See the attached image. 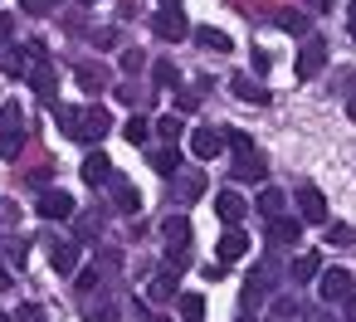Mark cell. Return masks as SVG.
Returning <instances> with one entry per match:
<instances>
[{
  "label": "cell",
  "mask_w": 356,
  "mask_h": 322,
  "mask_svg": "<svg viewBox=\"0 0 356 322\" xmlns=\"http://www.w3.org/2000/svg\"><path fill=\"white\" fill-rule=\"evenodd\" d=\"M108 127H113V118H108V108H64L59 113V132L64 137H74V142H103L108 137Z\"/></svg>",
  "instance_id": "obj_1"
},
{
  "label": "cell",
  "mask_w": 356,
  "mask_h": 322,
  "mask_svg": "<svg viewBox=\"0 0 356 322\" xmlns=\"http://www.w3.org/2000/svg\"><path fill=\"white\" fill-rule=\"evenodd\" d=\"M161 239H166V264L191 268V259H195V249H191V220L186 215H171L161 225Z\"/></svg>",
  "instance_id": "obj_2"
},
{
  "label": "cell",
  "mask_w": 356,
  "mask_h": 322,
  "mask_svg": "<svg viewBox=\"0 0 356 322\" xmlns=\"http://www.w3.org/2000/svg\"><path fill=\"white\" fill-rule=\"evenodd\" d=\"M25 147V108L20 103H0V156H20Z\"/></svg>",
  "instance_id": "obj_3"
},
{
  "label": "cell",
  "mask_w": 356,
  "mask_h": 322,
  "mask_svg": "<svg viewBox=\"0 0 356 322\" xmlns=\"http://www.w3.org/2000/svg\"><path fill=\"white\" fill-rule=\"evenodd\" d=\"M25 83H30V88L44 98V103H54V93H59V79H54V69H49V54H44V49L35 54V64H30Z\"/></svg>",
  "instance_id": "obj_4"
},
{
  "label": "cell",
  "mask_w": 356,
  "mask_h": 322,
  "mask_svg": "<svg viewBox=\"0 0 356 322\" xmlns=\"http://www.w3.org/2000/svg\"><path fill=\"white\" fill-rule=\"evenodd\" d=\"M293 69H298V79H317V74L327 69V40L312 35V40L298 49V64H293Z\"/></svg>",
  "instance_id": "obj_5"
},
{
  "label": "cell",
  "mask_w": 356,
  "mask_h": 322,
  "mask_svg": "<svg viewBox=\"0 0 356 322\" xmlns=\"http://www.w3.org/2000/svg\"><path fill=\"white\" fill-rule=\"evenodd\" d=\"M317 293H322L327 303H346V298L356 293V283H351V273H346V268H322V278H317Z\"/></svg>",
  "instance_id": "obj_6"
},
{
  "label": "cell",
  "mask_w": 356,
  "mask_h": 322,
  "mask_svg": "<svg viewBox=\"0 0 356 322\" xmlns=\"http://www.w3.org/2000/svg\"><path fill=\"white\" fill-rule=\"evenodd\" d=\"M298 215L307 220V225H322L327 220V195L307 181V186H298Z\"/></svg>",
  "instance_id": "obj_7"
},
{
  "label": "cell",
  "mask_w": 356,
  "mask_h": 322,
  "mask_svg": "<svg viewBox=\"0 0 356 322\" xmlns=\"http://www.w3.org/2000/svg\"><path fill=\"white\" fill-rule=\"evenodd\" d=\"M35 210H40V220H69L74 215V195L69 191H44L35 200Z\"/></svg>",
  "instance_id": "obj_8"
},
{
  "label": "cell",
  "mask_w": 356,
  "mask_h": 322,
  "mask_svg": "<svg viewBox=\"0 0 356 322\" xmlns=\"http://www.w3.org/2000/svg\"><path fill=\"white\" fill-rule=\"evenodd\" d=\"M147 298H152V303L181 298V268H176V264H166V268H161V273H156V278L147 283Z\"/></svg>",
  "instance_id": "obj_9"
},
{
  "label": "cell",
  "mask_w": 356,
  "mask_h": 322,
  "mask_svg": "<svg viewBox=\"0 0 356 322\" xmlns=\"http://www.w3.org/2000/svg\"><path fill=\"white\" fill-rule=\"evenodd\" d=\"M152 35L156 40H186V15L181 10H156L152 15Z\"/></svg>",
  "instance_id": "obj_10"
},
{
  "label": "cell",
  "mask_w": 356,
  "mask_h": 322,
  "mask_svg": "<svg viewBox=\"0 0 356 322\" xmlns=\"http://www.w3.org/2000/svg\"><path fill=\"white\" fill-rule=\"evenodd\" d=\"M249 254V234L239 230V225H229L225 234H220V264H234V259H244Z\"/></svg>",
  "instance_id": "obj_11"
},
{
  "label": "cell",
  "mask_w": 356,
  "mask_h": 322,
  "mask_svg": "<svg viewBox=\"0 0 356 322\" xmlns=\"http://www.w3.org/2000/svg\"><path fill=\"white\" fill-rule=\"evenodd\" d=\"M220 147H225V132H215V127H195L191 132V152L205 161V156H220Z\"/></svg>",
  "instance_id": "obj_12"
},
{
  "label": "cell",
  "mask_w": 356,
  "mask_h": 322,
  "mask_svg": "<svg viewBox=\"0 0 356 322\" xmlns=\"http://www.w3.org/2000/svg\"><path fill=\"white\" fill-rule=\"evenodd\" d=\"M171 181H176V200H195V195H205V171H200V166L176 171Z\"/></svg>",
  "instance_id": "obj_13"
},
{
  "label": "cell",
  "mask_w": 356,
  "mask_h": 322,
  "mask_svg": "<svg viewBox=\"0 0 356 322\" xmlns=\"http://www.w3.org/2000/svg\"><path fill=\"white\" fill-rule=\"evenodd\" d=\"M229 93H234V98H244V103H254V108H264V103H268V88H264V83H254V79H244V74H234V79H229Z\"/></svg>",
  "instance_id": "obj_14"
},
{
  "label": "cell",
  "mask_w": 356,
  "mask_h": 322,
  "mask_svg": "<svg viewBox=\"0 0 356 322\" xmlns=\"http://www.w3.org/2000/svg\"><path fill=\"white\" fill-rule=\"evenodd\" d=\"M244 210H249V205H244V195H234V191H220V195H215V215H220L225 225H239V220H244Z\"/></svg>",
  "instance_id": "obj_15"
},
{
  "label": "cell",
  "mask_w": 356,
  "mask_h": 322,
  "mask_svg": "<svg viewBox=\"0 0 356 322\" xmlns=\"http://www.w3.org/2000/svg\"><path fill=\"white\" fill-rule=\"evenodd\" d=\"M298 239H302V220H288V215L268 220V244H298Z\"/></svg>",
  "instance_id": "obj_16"
},
{
  "label": "cell",
  "mask_w": 356,
  "mask_h": 322,
  "mask_svg": "<svg viewBox=\"0 0 356 322\" xmlns=\"http://www.w3.org/2000/svg\"><path fill=\"white\" fill-rule=\"evenodd\" d=\"M317 273H322V254H317V249H307V254H298V259H293V273H288V278H293V283H312Z\"/></svg>",
  "instance_id": "obj_17"
},
{
  "label": "cell",
  "mask_w": 356,
  "mask_h": 322,
  "mask_svg": "<svg viewBox=\"0 0 356 322\" xmlns=\"http://www.w3.org/2000/svg\"><path fill=\"white\" fill-rule=\"evenodd\" d=\"M44 45H25V49H10L6 54V74L10 79H20V74H30V64H35V54H40Z\"/></svg>",
  "instance_id": "obj_18"
},
{
  "label": "cell",
  "mask_w": 356,
  "mask_h": 322,
  "mask_svg": "<svg viewBox=\"0 0 356 322\" xmlns=\"http://www.w3.org/2000/svg\"><path fill=\"white\" fill-rule=\"evenodd\" d=\"M152 171H156V176H176V171H181V152H176V142H166V147L152 152Z\"/></svg>",
  "instance_id": "obj_19"
},
{
  "label": "cell",
  "mask_w": 356,
  "mask_h": 322,
  "mask_svg": "<svg viewBox=\"0 0 356 322\" xmlns=\"http://www.w3.org/2000/svg\"><path fill=\"white\" fill-rule=\"evenodd\" d=\"M264 176H268V166H264L259 152H249V156L234 161V181H249V186H254V181H264Z\"/></svg>",
  "instance_id": "obj_20"
},
{
  "label": "cell",
  "mask_w": 356,
  "mask_h": 322,
  "mask_svg": "<svg viewBox=\"0 0 356 322\" xmlns=\"http://www.w3.org/2000/svg\"><path fill=\"white\" fill-rule=\"evenodd\" d=\"M268 283H273V273H268V264H259V268L249 273V283H244V307H254V303L268 293Z\"/></svg>",
  "instance_id": "obj_21"
},
{
  "label": "cell",
  "mask_w": 356,
  "mask_h": 322,
  "mask_svg": "<svg viewBox=\"0 0 356 322\" xmlns=\"http://www.w3.org/2000/svg\"><path fill=\"white\" fill-rule=\"evenodd\" d=\"M195 40H200L210 54H229V49H234V40H229L225 30H215V25H200V30H195Z\"/></svg>",
  "instance_id": "obj_22"
},
{
  "label": "cell",
  "mask_w": 356,
  "mask_h": 322,
  "mask_svg": "<svg viewBox=\"0 0 356 322\" xmlns=\"http://www.w3.org/2000/svg\"><path fill=\"white\" fill-rule=\"evenodd\" d=\"M83 181H88V186H103V181H113V161H108L103 152H93V156L83 161Z\"/></svg>",
  "instance_id": "obj_23"
},
{
  "label": "cell",
  "mask_w": 356,
  "mask_h": 322,
  "mask_svg": "<svg viewBox=\"0 0 356 322\" xmlns=\"http://www.w3.org/2000/svg\"><path fill=\"white\" fill-rule=\"evenodd\" d=\"M283 205H288V195H283L278 186H264V191H259V215H264V220H278Z\"/></svg>",
  "instance_id": "obj_24"
},
{
  "label": "cell",
  "mask_w": 356,
  "mask_h": 322,
  "mask_svg": "<svg viewBox=\"0 0 356 322\" xmlns=\"http://www.w3.org/2000/svg\"><path fill=\"white\" fill-rule=\"evenodd\" d=\"M74 79H79V88H83V93H103V88H108V74H103L98 64H79V74H74Z\"/></svg>",
  "instance_id": "obj_25"
},
{
  "label": "cell",
  "mask_w": 356,
  "mask_h": 322,
  "mask_svg": "<svg viewBox=\"0 0 356 322\" xmlns=\"http://www.w3.org/2000/svg\"><path fill=\"white\" fill-rule=\"evenodd\" d=\"M49 264H54L59 273H74V268H79V244H54V249H49Z\"/></svg>",
  "instance_id": "obj_26"
},
{
  "label": "cell",
  "mask_w": 356,
  "mask_h": 322,
  "mask_svg": "<svg viewBox=\"0 0 356 322\" xmlns=\"http://www.w3.org/2000/svg\"><path fill=\"white\" fill-rule=\"evenodd\" d=\"M176 307H181V322H200V317H205V298H200V293H181Z\"/></svg>",
  "instance_id": "obj_27"
},
{
  "label": "cell",
  "mask_w": 356,
  "mask_h": 322,
  "mask_svg": "<svg viewBox=\"0 0 356 322\" xmlns=\"http://www.w3.org/2000/svg\"><path fill=\"white\" fill-rule=\"evenodd\" d=\"M113 205H118L122 215H137V210H142V195H137V186H127V181H122V186H118V195H113Z\"/></svg>",
  "instance_id": "obj_28"
},
{
  "label": "cell",
  "mask_w": 356,
  "mask_h": 322,
  "mask_svg": "<svg viewBox=\"0 0 356 322\" xmlns=\"http://www.w3.org/2000/svg\"><path fill=\"white\" fill-rule=\"evenodd\" d=\"M273 20H278V30H288V35H307V15H302V10H278Z\"/></svg>",
  "instance_id": "obj_29"
},
{
  "label": "cell",
  "mask_w": 356,
  "mask_h": 322,
  "mask_svg": "<svg viewBox=\"0 0 356 322\" xmlns=\"http://www.w3.org/2000/svg\"><path fill=\"white\" fill-rule=\"evenodd\" d=\"M156 132H161L166 142H181V132H186V122H181L176 113H166V118H156Z\"/></svg>",
  "instance_id": "obj_30"
},
{
  "label": "cell",
  "mask_w": 356,
  "mask_h": 322,
  "mask_svg": "<svg viewBox=\"0 0 356 322\" xmlns=\"http://www.w3.org/2000/svg\"><path fill=\"white\" fill-rule=\"evenodd\" d=\"M83 322H118V303L108 298V303H93L88 312H83Z\"/></svg>",
  "instance_id": "obj_31"
},
{
  "label": "cell",
  "mask_w": 356,
  "mask_h": 322,
  "mask_svg": "<svg viewBox=\"0 0 356 322\" xmlns=\"http://www.w3.org/2000/svg\"><path fill=\"white\" fill-rule=\"evenodd\" d=\"M147 132H152V122H147V118H132V122L122 127V137H127L132 147H142V142H147Z\"/></svg>",
  "instance_id": "obj_32"
},
{
  "label": "cell",
  "mask_w": 356,
  "mask_h": 322,
  "mask_svg": "<svg viewBox=\"0 0 356 322\" xmlns=\"http://www.w3.org/2000/svg\"><path fill=\"white\" fill-rule=\"evenodd\" d=\"M122 69H127V74H142V69H147V54H142V49H122Z\"/></svg>",
  "instance_id": "obj_33"
},
{
  "label": "cell",
  "mask_w": 356,
  "mask_h": 322,
  "mask_svg": "<svg viewBox=\"0 0 356 322\" xmlns=\"http://www.w3.org/2000/svg\"><path fill=\"white\" fill-rule=\"evenodd\" d=\"M225 142H229V147H234L239 156H249V152H254V142H249V132H234V127H229V132H225Z\"/></svg>",
  "instance_id": "obj_34"
},
{
  "label": "cell",
  "mask_w": 356,
  "mask_h": 322,
  "mask_svg": "<svg viewBox=\"0 0 356 322\" xmlns=\"http://www.w3.org/2000/svg\"><path fill=\"white\" fill-rule=\"evenodd\" d=\"M20 6H25V15H54L59 0H20Z\"/></svg>",
  "instance_id": "obj_35"
},
{
  "label": "cell",
  "mask_w": 356,
  "mask_h": 322,
  "mask_svg": "<svg viewBox=\"0 0 356 322\" xmlns=\"http://www.w3.org/2000/svg\"><path fill=\"white\" fill-rule=\"evenodd\" d=\"M156 88H176V64H156Z\"/></svg>",
  "instance_id": "obj_36"
},
{
  "label": "cell",
  "mask_w": 356,
  "mask_h": 322,
  "mask_svg": "<svg viewBox=\"0 0 356 322\" xmlns=\"http://www.w3.org/2000/svg\"><path fill=\"white\" fill-rule=\"evenodd\" d=\"M273 317H278V322L298 317V303H293V298H278V303H273Z\"/></svg>",
  "instance_id": "obj_37"
},
{
  "label": "cell",
  "mask_w": 356,
  "mask_h": 322,
  "mask_svg": "<svg viewBox=\"0 0 356 322\" xmlns=\"http://www.w3.org/2000/svg\"><path fill=\"white\" fill-rule=\"evenodd\" d=\"M98 288V268H79V293H93Z\"/></svg>",
  "instance_id": "obj_38"
},
{
  "label": "cell",
  "mask_w": 356,
  "mask_h": 322,
  "mask_svg": "<svg viewBox=\"0 0 356 322\" xmlns=\"http://www.w3.org/2000/svg\"><path fill=\"white\" fill-rule=\"evenodd\" d=\"M15 322H44V307H40V303H25V307H20V317H15Z\"/></svg>",
  "instance_id": "obj_39"
},
{
  "label": "cell",
  "mask_w": 356,
  "mask_h": 322,
  "mask_svg": "<svg viewBox=\"0 0 356 322\" xmlns=\"http://www.w3.org/2000/svg\"><path fill=\"white\" fill-rule=\"evenodd\" d=\"M254 69L268 74V69H273V54H268V49H254Z\"/></svg>",
  "instance_id": "obj_40"
},
{
  "label": "cell",
  "mask_w": 356,
  "mask_h": 322,
  "mask_svg": "<svg viewBox=\"0 0 356 322\" xmlns=\"http://www.w3.org/2000/svg\"><path fill=\"white\" fill-rule=\"evenodd\" d=\"M93 45H98V49H113V45H118V35H113V30H98V35H93Z\"/></svg>",
  "instance_id": "obj_41"
},
{
  "label": "cell",
  "mask_w": 356,
  "mask_h": 322,
  "mask_svg": "<svg viewBox=\"0 0 356 322\" xmlns=\"http://www.w3.org/2000/svg\"><path fill=\"white\" fill-rule=\"evenodd\" d=\"M93 230H98V215H83V220H79V234L93 239Z\"/></svg>",
  "instance_id": "obj_42"
},
{
  "label": "cell",
  "mask_w": 356,
  "mask_h": 322,
  "mask_svg": "<svg viewBox=\"0 0 356 322\" xmlns=\"http://www.w3.org/2000/svg\"><path fill=\"white\" fill-rule=\"evenodd\" d=\"M10 35H15V20H10V15H6V10H0V45H6V40H10Z\"/></svg>",
  "instance_id": "obj_43"
},
{
  "label": "cell",
  "mask_w": 356,
  "mask_h": 322,
  "mask_svg": "<svg viewBox=\"0 0 356 322\" xmlns=\"http://www.w3.org/2000/svg\"><path fill=\"white\" fill-rule=\"evenodd\" d=\"M327 239H332V244H346V239H351V230H346V225H332V234H327Z\"/></svg>",
  "instance_id": "obj_44"
},
{
  "label": "cell",
  "mask_w": 356,
  "mask_h": 322,
  "mask_svg": "<svg viewBox=\"0 0 356 322\" xmlns=\"http://www.w3.org/2000/svg\"><path fill=\"white\" fill-rule=\"evenodd\" d=\"M25 254H30V249H25V239H10V259H15V264H25Z\"/></svg>",
  "instance_id": "obj_45"
},
{
  "label": "cell",
  "mask_w": 356,
  "mask_h": 322,
  "mask_svg": "<svg viewBox=\"0 0 356 322\" xmlns=\"http://www.w3.org/2000/svg\"><path fill=\"white\" fill-rule=\"evenodd\" d=\"M346 30H351V40H356V0H351V10H346Z\"/></svg>",
  "instance_id": "obj_46"
},
{
  "label": "cell",
  "mask_w": 356,
  "mask_h": 322,
  "mask_svg": "<svg viewBox=\"0 0 356 322\" xmlns=\"http://www.w3.org/2000/svg\"><path fill=\"white\" fill-rule=\"evenodd\" d=\"M302 322H332V317H327V312H307Z\"/></svg>",
  "instance_id": "obj_47"
},
{
  "label": "cell",
  "mask_w": 356,
  "mask_h": 322,
  "mask_svg": "<svg viewBox=\"0 0 356 322\" xmlns=\"http://www.w3.org/2000/svg\"><path fill=\"white\" fill-rule=\"evenodd\" d=\"M10 288V273H6V264H0V293H6Z\"/></svg>",
  "instance_id": "obj_48"
},
{
  "label": "cell",
  "mask_w": 356,
  "mask_h": 322,
  "mask_svg": "<svg viewBox=\"0 0 356 322\" xmlns=\"http://www.w3.org/2000/svg\"><path fill=\"white\" fill-rule=\"evenodd\" d=\"M156 6H161V10H181V0H156Z\"/></svg>",
  "instance_id": "obj_49"
},
{
  "label": "cell",
  "mask_w": 356,
  "mask_h": 322,
  "mask_svg": "<svg viewBox=\"0 0 356 322\" xmlns=\"http://www.w3.org/2000/svg\"><path fill=\"white\" fill-rule=\"evenodd\" d=\"M346 113H351V122H356V93H351V103H346Z\"/></svg>",
  "instance_id": "obj_50"
},
{
  "label": "cell",
  "mask_w": 356,
  "mask_h": 322,
  "mask_svg": "<svg viewBox=\"0 0 356 322\" xmlns=\"http://www.w3.org/2000/svg\"><path fill=\"white\" fill-rule=\"evenodd\" d=\"M0 322H15V317H10V312H0Z\"/></svg>",
  "instance_id": "obj_51"
},
{
  "label": "cell",
  "mask_w": 356,
  "mask_h": 322,
  "mask_svg": "<svg viewBox=\"0 0 356 322\" xmlns=\"http://www.w3.org/2000/svg\"><path fill=\"white\" fill-rule=\"evenodd\" d=\"M239 322H254V317H249V312H244V317H239Z\"/></svg>",
  "instance_id": "obj_52"
},
{
  "label": "cell",
  "mask_w": 356,
  "mask_h": 322,
  "mask_svg": "<svg viewBox=\"0 0 356 322\" xmlns=\"http://www.w3.org/2000/svg\"><path fill=\"white\" fill-rule=\"evenodd\" d=\"M79 6H93V0H79Z\"/></svg>",
  "instance_id": "obj_53"
}]
</instances>
